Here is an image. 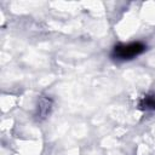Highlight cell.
<instances>
[{
  "label": "cell",
  "instance_id": "obj_1",
  "mask_svg": "<svg viewBox=\"0 0 155 155\" xmlns=\"http://www.w3.org/2000/svg\"><path fill=\"white\" fill-rule=\"evenodd\" d=\"M145 50V45L142 42H131V44H120L116 45L113 50V57L120 61L132 59Z\"/></svg>",
  "mask_w": 155,
  "mask_h": 155
},
{
  "label": "cell",
  "instance_id": "obj_2",
  "mask_svg": "<svg viewBox=\"0 0 155 155\" xmlns=\"http://www.w3.org/2000/svg\"><path fill=\"white\" fill-rule=\"evenodd\" d=\"M139 107L143 110H154L155 109V93L144 96L139 103Z\"/></svg>",
  "mask_w": 155,
  "mask_h": 155
}]
</instances>
